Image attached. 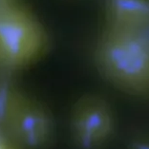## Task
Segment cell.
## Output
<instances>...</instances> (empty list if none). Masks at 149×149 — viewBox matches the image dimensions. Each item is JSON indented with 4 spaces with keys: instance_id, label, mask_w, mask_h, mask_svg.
<instances>
[{
    "instance_id": "cell-9",
    "label": "cell",
    "mask_w": 149,
    "mask_h": 149,
    "mask_svg": "<svg viewBox=\"0 0 149 149\" xmlns=\"http://www.w3.org/2000/svg\"><path fill=\"white\" fill-rule=\"evenodd\" d=\"M18 1H19V0H0V10L4 9L8 6L13 5Z\"/></svg>"
},
{
    "instance_id": "cell-4",
    "label": "cell",
    "mask_w": 149,
    "mask_h": 149,
    "mask_svg": "<svg viewBox=\"0 0 149 149\" xmlns=\"http://www.w3.org/2000/svg\"><path fill=\"white\" fill-rule=\"evenodd\" d=\"M52 126V120L46 108L26 94L10 127L8 137L16 145L40 147L50 139Z\"/></svg>"
},
{
    "instance_id": "cell-3",
    "label": "cell",
    "mask_w": 149,
    "mask_h": 149,
    "mask_svg": "<svg viewBox=\"0 0 149 149\" xmlns=\"http://www.w3.org/2000/svg\"><path fill=\"white\" fill-rule=\"evenodd\" d=\"M115 128L110 105L100 96L88 95L75 105L72 114V130L79 146L97 149L108 141Z\"/></svg>"
},
{
    "instance_id": "cell-8",
    "label": "cell",
    "mask_w": 149,
    "mask_h": 149,
    "mask_svg": "<svg viewBox=\"0 0 149 149\" xmlns=\"http://www.w3.org/2000/svg\"><path fill=\"white\" fill-rule=\"evenodd\" d=\"M133 149H149V140H141L134 144Z\"/></svg>"
},
{
    "instance_id": "cell-5",
    "label": "cell",
    "mask_w": 149,
    "mask_h": 149,
    "mask_svg": "<svg viewBox=\"0 0 149 149\" xmlns=\"http://www.w3.org/2000/svg\"><path fill=\"white\" fill-rule=\"evenodd\" d=\"M105 26L141 28L149 26V0H102Z\"/></svg>"
},
{
    "instance_id": "cell-1",
    "label": "cell",
    "mask_w": 149,
    "mask_h": 149,
    "mask_svg": "<svg viewBox=\"0 0 149 149\" xmlns=\"http://www.w3.org/2000/svg\"><path fill=\"white\" fill-rule=\"evenodd\" d=\"M97 70L116 88L138 97H149V26H103L96 42Z\"/></svg>"
},
{
    "instance_id": "cell-2",
    "label": "cell",
    "mask_w": 149,
    "mask_h": 149,
    "mask_svg": "<svg viewBox=\"0 0 149 149\" xmlns=\"http://www.w3.org/2000/svg\"><path fill=\"white\" fill-rule=\"evenodd\" d=\"M48 34L40 19L21 0L0 10V70L30 66L43 55Z\"/></svg>"
},
{
    "instance_id": "cell-7",
    "label": "cell",
    "mask_w": 149,
    "mask_h": 149,
    "mask_svg": "<svg viewBox=\"0 0 149 149\" xmlns=\"http://www.w3.org/2000/svg\"><path fill=\"white\" fill-rule=\"evenodd\" d=\"M16 146L13 141L5 133L0 131V149H16Z\"/></svg>"
},
{
    "instance_id": "cell-6",
    "label": "cell",
    "mask_w": 149,
    "mask_h": 149,
    "mask_svg": "<svg viewBox=\"0 0 149 149\" xmlns=\"http://www.w3.org/2000/svg\"><path fill=\"white\" fill-rule=\"evenodd\" d=\"M25 95L11 73L0 70V131L7 136Z\"/></svg>"
}]
</instances>
